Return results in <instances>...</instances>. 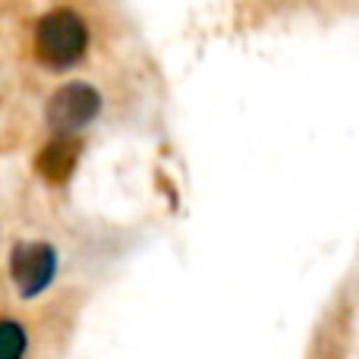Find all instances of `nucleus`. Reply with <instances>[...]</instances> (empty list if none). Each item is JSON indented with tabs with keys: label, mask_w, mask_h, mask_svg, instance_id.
Here are the masks:
<instances>
[{
	"label": "nucleus",
	"mask_w": 359,
	"mask_h": 359,
	"mask_svg": "<svg viewBox=\"0 0 359 359\" xmlns=\"http://www.w3.org/2000/svg\"><path fill=\"white\" fill-rule=\"evenodd\" d=\"M88 44L86 22L73 10H54L38 22L35 29V50L48 67H73Z\"/></svg>",
	"instance_id": "f257e3e1"
},
{
	"label": "nucleus",
	"mask_w": 359,
	"mask_h": 359,
	"mask_svg": "<svg viewBox=\"0 0 359 359\" xmlns=\"http://www.w3.org/2000/svg\"><path fill=\"white\" fill-rule=\"evenodd\" d=\"M10 271L22 297H38L57 274V252L48 243H19L10 255Z\"/></svg>",
	"instance_id": "7ed1b4c3"
},
{
	"label": "nucleus",
	"mask_w": 359,
	"mask_h": 359,
	"mask_svg": "<svg viewBox=\"0 0 359 359\" xmlns=\"http://www.w3.org/2000/svg\"><path fill=\"white\" fill-rule=\"evenodd\" d=\"M101 111V98L86 82H69L48 101V126L57 136H73L88 126Z\"/></svg>",
	"instance_id": "f03ea898"
},
{
	"label": "nucleus",
	"mask_w": 359,
	"mask_h": 359,
	"mask_svg": "<svg viewBox=\"0 0 359 359\" xmlns=\"http://www.w3.org/2000/svg\"><path fill=\"white\" fill-rule=\"evenodd\" d=\"M76 161H79V142L73 136H57L38 155V174L48 183H67L76 170Z\"/></svg>",
	"instance_id": "20e7f679"
},
{
	"label": "nucleus",
	"mask_w": 359,
	"mask_h": 359,
	"mask_svg": "<svg viewBox=\"0 0 359 359\" xmlns=\"http://www.w3.org/2000/svg\"><path fill=\"white\" fill-rule=\"evenodd\" d=\"M0 347H4L0 359H19L25 353V331L16 322H10V318L0 325Z\"/></svg>",
	"instance_id": "39448f33"
}]
</instances>
